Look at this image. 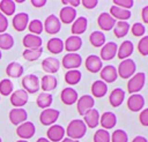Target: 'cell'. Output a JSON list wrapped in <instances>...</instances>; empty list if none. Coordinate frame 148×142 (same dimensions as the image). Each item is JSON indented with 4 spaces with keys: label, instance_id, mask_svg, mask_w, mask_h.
I'll list each match as a JSON object with an SVG mask.
<instances>
[{
    "label": "cell",
    "instance_id": "2",
    "mask_svg": "<svg viewBox=\"0 0 148 142\" xmlns=\"http://www.w3.org/2000/svg\"><path fill=\"white\" fill-rule=\"evenodd\" d=\"M135 70H136V65L134 60L131 58L121 60L117 68L118 76H120L121 79H131L135 74Z\"/></svg>",
    "mask_w": 148,
    "mask_h": 142
},
{
    "label": "cell",
    "instance_id": "43",
    "mask_svg": "<svg viewBox=\"0 0 148 142\" xmlns=\"http://www.w3.org/2000/svg\"><path fill=\"white\" fill-rule=\"evenodd\" d=\"M94 142H111V135L106 129H97L94 134Z\"/></svg>",
    "mask_w": 148,
    "mask_h": 142
},
{
    "label": "cell",
    "instance_id": "38",
    "mask_svg": "<svg viewBox=\"0 0 148 142\" xmlns=\"http://www.w3.org/2000/svg\"><path fill=\"white\" fill-rule=\"evenodd\" d=\"M43 53V47H37V48H25L22 53L23 58L27 61H36L39 59V57Z\"/></svg>",
    "mask_w": 148,
    "mask_h": 142
},
{
    "label": "cell",
    "instance_id": "26",
    "mask_svg": "<svg viewBox=\"0 0 148 142\" xmlns=\"http://www.w3.org/2000/svg\"><path fill=\"white\" fill-rule=\"evenodd\" d=\"M124 99H125V91L121 88L113 89L109 95V102H110L111 106H113V107L120 106L123 104Z\"/></svg>",
    "mask_w": 148,
    "mask_h": 142
},
{
    "label": "cell",
    "instance_id": "10",
    "mask_svg": "<svg viewBox=\"0 0 148 142\" xmlns=\"http://www.w3.org/2000/svg\"><path fill=\"white\" fill-rule=\"evenodd\" d=\"M29 100V95L23 89H17L10 95V103L14 107H23Z\"/></svg>",
    "mask_w": 148,
    "mask_h": 142
},
{
    "label": "cell",
    "instance_id": "14",
    "mask_svg": "<svg viewBox=\"0 0 148 142\" xmlns=\"http://www.w3.org/2000/svg\"><path fill=\"white\" fill-rule=\"evenodd\" d=\"M145 106V98L140 94H133L127 99V107L132 112H140Z\"/></svg>",
    "mask_w": 148,
    "mask_h": 142
},
{
    "label": "cell",
    "instance_id": "27",
    "mask_svg": "<svg viewBox=\"0 0 148 142\" xmlns=\"http://www.w3.org/2000/svg\"><path fill=\"white\" fill-rule=\"evenodd\" d=\"M116 21H127L130 20L131 17V12L128 9H124V8H120V7H117V6H111L110 7V13H109Z\"/></svg>",
    "mask_w": 148,
    "mask_h": 142
},
{
    "label": "cell",
    "instance_id": "47",
    "mask_svg": "<svg viewBox=\"0 0 148 142\" xmlns=\"http://www.w3.org/2000/svg\"><path fill=\"white\" fill-rule=\"evenodd\" d=\"M114 6L117 7H120V8H124V9H131L134 5V1L133 0H113L112 1Z\"/></svg>",
    "mask_w": 148,
    "mask_h": 142
},
{
    "label": "cell",
    "instance_id": "11",
    "mask_svg": "<svg viewBox=\"0 0 148 142\" xmlns=\"http://www.w3.org/2000/svg\"><path fill=\"white\" fill-rule=\"evenodd\" d=\"M46 139L50 142H60L64 136H65V128L61 125H52L49 127L47 132H46Z\"/></svg>",
    "mask_w": 148,
    "mask_h": 142
},
{
    "label": "cell",
    "instance_id": "46",
    "mask_svg": "<svg viewBox=\"0 0 148 142\" xmlns=\"http://www.w3.org/2000/svg\"><path fill=\"white\" fill-rule=\"evenodd\" d=\"M138 51L141 55H148V36H143L138 43Z\"/></svg>",
    "mask_w": 148,
    "mask_h": 142
},
{
    "label": "cell",
    "instance_id": "7",
    "mask_svg": "<svg viewBox=\"0 0 148 142\" xmlns=\"http://www.w3.org/2000/svg\"><path fill=\"white\" fill-rule=\"evenodd\" d=\"M59 114H60V112L56 109H51V107L45 109L42 111V113L39 115V121L44 126H52L58 120Z\"/></svg>",
    "mask_w": 148,
    "mask_h": 142
},
{
    "label": "cell",
    "instance_id": "23",
    "mask_svg": "<svg viewBox=\"0 0 148 142\" xmlns=\"http://www.w3.org/2000/svg\"><path fill=\"white\" fill-rule=\"evenodd\" d=\"M29 24V15L27 13H17L13 17V28L16 31H23Z\"/></svg>",
    "mask_w": 148,
    "mask_h": 142
},
{
    "label": "cell",
    "instance_id": "45",
    "mask_svg": "<svg viewBox=\"0 0 148 142\" xmlns=\"http://www.w3.org/2000/svg\"><path fill=\"white\" fill-rule=\"evenodd\" d=\"M131 32L133 36L135 37H143L145 32H146V28L142 23L140 22H135L132 27H131Z\"/></svg>",
    "mask_w": 148,
    "mask_h": 142
},
{
    "label": "cell",
    "instance_id": "39",
    "mask_svg": "<svg viewBox=\"0 0 148 142\" xmlns=\"http://www.w3.org/2000/svg\"><path fill=\"white\" fill-rule=\"evenodd\" d=\"M15 8H16V5H15V1H13V0H2V1H0V12L5 16L14 15Z\"/></svg>",
    "mask_w": 148,
    "mask_h": 142
},
{
    "label": "cell",
    "instance_id": "28",
    "mask_svg": "<svg viewBox=\"0 0 148 142\" xmlns=\"http://www.w3.org/2000/svg\"><path fill=\"white\" fill-rule=\"evenodd\" d=\"M87 27H88V20H87V17L80 16V17L75 18V21L73 22L71 31H72V33L74 36H79V35L86 32Z\"/></svg>",
    "mask_w": 148,
    "mask_h": 142
},
{
    "label": "cell",
    "instance_id": "15",
    "mask_svg": "<svg viewBox=\"0 0 148 142\" xmlns=\"http://www.w3.org/2000/svg\"><path fill=\"white\" fill-rule=\"evenodd\" d=\"M84 66L90 72V73H98L101 72V69L103 68V62L101 60V58L96 54H90L86 58V61H84Z\"/></svg>",
    "mask_w": 148,
    "mask_h": 142
},
{
    "label": "cell",
    "instance_id": "6",
    "mask_svg": "<svg viewBox=\"0 0 148 142\" xmlns=\"http://www.w3.org/2000/svg\"><path fill=\"white\" fill-rule=\"evenodd\" d=\"M43 27H44V30L49 35H56L61 29V22L58 18V16H56L54 14H51L45 18Z\"/></svg>",
    "mask_w": 148,
    "mask_h": 142
},
{
    "label": "cell",
    "instance_id": "22",
    "mask_svg": "<svg viewBox=\"0 0 148 142\" xmlns=\"http://www.w3.org/2000/svg\"><path fill=\"white\" fill-rule=\"evenodd\" d=\"M60 22L65 23V24H69L72 22L75 21L76 18V10L75 8L73 7H69V6H65L60 9V13H59V17Z\"/></svg>",
    "mask_w": 148,
    "mask_h": 142
},
{
    "label": "cell",
    "instance_id": "3",
    "mask_svg": "<svg viewBox=\"0 0 148 142\" xmlns=\"http://www.w3.org/2000/svg\"><path fill=\"white\" fill-rule=\"evenodd\" d=\"M146 83V74L143 72L135 73L127 82V91L133 95V94H139V91L143 88Z\"/></svg>",
    "mask_w": 148,
    "mask_h": 142
},
{
    "label": "cell",
    "instance_id": "20",
    "mask_svg": "<svg viewBox=\"0 0 148 142\" xmlns=\"http://www.w3.org/2000/svg\"><path fill=\"white\" fill-rule=\"evenodd\" d=\"M42 68L44 72H46L49 75H52L57 73L60 68V61L57 58L47 57L42 61Z\"/></svg>",
    "mask_w": 148,
    "mask_h": 142
},
{
    "label": "cell",
    "instance_id": "21",
    "mask_svg": "<svg viewBox=\"0 0 148 142\" xmlns=\"http://www.w3.org/2000/svg\"><path fill=\"white\" fill-rule=\"evenodd\" d=\"M99 112L96 109H91L89 111H87L83 115V122L86 124L87 128H95L97 127V125H99Z\"/></svg>",
    "mask_w": 148,
    "mask_h": 142
},
{
    "label": "cell",
    "instance_id": "19",
    "mask_svg": "<svg viewBox=\"0 0 148 142\" xmlns=\"http://www.w3.org/2000/svg\"><path fill=\"white\" fill-rule=\"evenodd\" d=\"M82 46V39L80 36H69L65 43H64V50H66L68 53H76Z\"/></svg>",
    "mask_w": 148,
    "mask_h": 142
},
{
    "label": "cell",
    "instance_id": "9",
    "mask_svg": "<svg viewBox=\"0 0 148 142\" xmlns=\"http://www.w3.org/2000/svg\"><path fill=\"white\" fill-rule=\"evenodd\" d=\"M94 104H95V99L91 95H83L81 96L77 102H76V107H77V112L80 115H84V113L91 109H94Z\"/></svg>",
    "mask_w": 148,
    "mask_h": 142
},
{
    "label": "cell",
    "instance_id": "33",
    "mask_svg": "<svg viewBox=\"0 0 148 142\" xmlns=\"http://www.w3.org/2000/svg\"><path fill=\"white\" fill-rule=\"evenodd\" d=\"M46 48L49 50V52L53 53V54H59L64 51V42L60 38H51L49 39L47 44H46Z\"/></svg>",
    "mask_w": 148,
    "mask_h": 142
},
{
    "label": "cell",
    "instance_id": "8",
    "mask_svg": "<svg viewBox=\"0 0 148 142\" xmlns=\"http://www.w3.org/2000/svg\"><path fill=\"white\" fill-rule=\"evenodd\" d=\"M36 127L31 121H24L23 124L18 125L16 128V134L21 140H29L35 135Z\"/></svg>",
    "mask_w": 148,
    "mask_h": 142
},
{
    "label": "cell",
    "instance_id": "40",
    "mask_svg": "<svg viewBox=\"0 0 148 142\" xmlns=\"http://www.w3.org/2000/svg\"><path fill=\"white\" fill-rule=\"evenodd\" d=\"M14 46V38L10 33H0V50H10Z\"/></svg>",
    "mask_w": 148,
    "mask_h": 142
},
{
    "label": "cell",
    "instance_id": "50",
    "mask_svg": "<svg viewBox=\"0 0 148 142\" xmlns=\"http://www.w3.org/2000/svg\"><path fill=\"white\" fill-rule=\"evenodd\" d=\"M81 3L83 5L84 8L92 9V8H95L98 5V1L97 0H81Z\"/></svg>",
    "mask_w": 148,
    "mask_h": 142
},
{
    "label": "cell",
    "instance_id": "49",
    "mask_svg": "<svg viewBox=\"0 0 148 142\" xmlns=\"http://www.w3.org/2000/svg\"><path fill=\"white\" fill-rule=\"evenodd\" d=\"M8 28V20L7 17L0 12V33H3Z\"/></svg>",
    "mask_w": 148,
    "mask_h": 142
},
{
    "label": "cell",
    "instance_id": "35",
    "mask_svg": "<svg viewBox=\"0 0 148 142\" xmlns=\"http://www.w3.org/2000/svg\"><path fill=\"white\" fill-rule=\"evenodd\" d=\"M81 77H82V74L79 69H71V70H67L65 74V82L68 85H75L81 81Z\"/></svg>",
    "mask_w": 148,
    "mask_h": 142
},
{
    "label": "cell",
    "instance_id": "13",
    "mask_svg": "<svg viewBox=\"0 0 148 142\" xmlns=\"http://www.w3.org/2000/svg\"><path fill=\"white\" fill-rule=\"evenodd\" d=\"M60 99L65 105H73L77 102L79 99V95L76 92V90L72 87H66L61 90L60 94Z\"/></svg>",
    "mask_w": 148,
    "mask_h": 142
},
{
    "label": "cell",
    "instance_id": "12",
    "mask_svg": "<svg viewBox=\"0 0 148 142\" xmlns=\"http://www.w3.org/2000/svg\"><path fill=\"white\" fill-rule=\"evenodd\" d=\"M117 51H118V45L114 42L105 43L101 48V57L99 58L102 61L103 60L109 61L117 55Z\"/></svg>",
    "mask_w": 148,
    "mask_h": 142
},
{
    "label": "cell",
    "instance_id": "58",
    "mask_svg": "<svg viewBox=\"0 0 148 142\" xmlns=\"http://www.w3.org/2000/svg\"><path fill=\"white\" fill-rule=\"evenodd\" d=\"M1 57H2V54H1V50H0V59H1Z\"/></svg>",
    "mask_w": 148,
    "mask_h": 142
},
{
    "label": "cell",
    "instance_id": "18",
    "mask_svg": "<svg viewBox=\"0 0 148 142\" xmlns=\"http://www.w3.org/2000/svg\"><path fill=\"white\" fill-rule=\"evenodd\" d=\"M116 22L117 21L109 13H101L98 15V18H97L98 27L101 28V30H104V31H109V30L113 29Z\"/></svg>",
    "mask_w": 148,
    "mask_h": 142
},
{
    "label": "cell",
    "instance_id": "1",
    "mask_svg": "<svg viewBox=\"0 0 148 142\" xmlns=\"http://www.w3.org/2000/svg\"><path fill=\"white\" fill-rule=\"evenodd\" d=\"M65 133L67 134V137H69V139L80 140V139H82L86 135V133H87V126L83 122V120H81V119H74V120H72L67 125V128H66Z\"/></svg>",
    "mask_w": 148,
    "mask_h": 142
},
{
    "label": "cell",
    "instance_id": "55",
    "mask_svg": "<svg viewBox=\"0 0 148 142\" xmlns=\"http://www.w3.org/2000/svg\"><path fill=\"white\" fill-rule=\"evenodd\" d=\"M60 142H80L79 140H73V139H69V137H64Z\"/></svg>",
    "mask_w": 148,
    "mask_h": 142
},
{
    "label": "cell",
    "instance_id": "17",
    "mask_svg": "<svg viewBox=\"0 0 148 142\" xmlns=\"http://www.w3.org/2000/svg\"><path fill=\"white\" fill-rule=\"evenodd\" d=\"M101 80L105 83H112L117 80L118 77V73H117V68L112 65H108V66H104L101 72Z\"/></svg>",
    "mask_w": 148,
    "mask_h": 142
},
{
    "label": "cell",
    "instance_id": "37",
    "mask_svg": "<svg viewBox=\"0 0 148 142\" xmlns=\"http://www.w3.org/2000/svg\"><path fill=\"white\" fill-rule=\"evenodd\" d=\"M52 102H53V97H52V95L49 94V92H42L40 95H38L37 99H36L37 106L40 107V109H43V110L49 109V107L51 106Z\"/></svg>",
    "mask_w": 148,
    "mask_h": 142
},
{
    "label": "cell",
    "instance_id": "48",
    "mask_svg": "<svg viewBox=\"0 0 148 142\" xmlns=\"http://www.w3.org/2000/svg\"><path fill=\"white\" fill-rule=\"evenodd\" d=\"M139 121L142 126L145 127H148V107L147 109H143L140 111V114H139Z\"/></svg>",
    "mask_w": 148,
    "mask_h": 142
},
{
    "label": "cell",
    "instance_id": "44",
    "mask_svg": "<svg viewBox=\"0 0 148 142\" xmlns=\"http://www.w3.org/2000/svg\"><path fill=\"white\" fill-rule=\"evenodd\" d=\"M111 142H128V135L124 129H116L111 134Z\"/></svg>",
    "mask_w": 148,
    "mask_h": 142
},
{
    "label": "cell",
    "instance_id": "57",
    "mask_svg": "<svg viewBox=\"0 0 148 142\" xmlns=\"http://www.w3.org/2000/svg\"><path fill=\"white\" fill-rule=\"evenodd\" d=\"M16 142H28V141H25V140H18V141H16Z\"/></svg>",
    "mask_w": 148,
    "mask_h": 142
},
{
    "label": "cell",
    "instance_id": "24",
    "mask_svg": "<svg viewBox=\"0 0 148 142\" xmlns=\"http://www.w3.org/2000/svg\"><path fill=\"white\" fill-rule=\"evenodd\" d=\"M134 51V45L131 40H124L120 46H118V51H117V57L120 59V60H125V59H128L132 53Z\"/></svg>",
    "mask_w": 148,
    "mask_h": 142
},
{
    "label": "cell",
    "instance_id": "4",
    "mask_svg": "<svg viewBox=\"0 0 148 142\" xmlns=\"http://www.w3.org/2000/svg\"><path fill=\"white\" fill-rule=\"evenodd\" d=\"M22 85H23V90L27 91L28 94H36L40 88V82L38 76H36L35 74H28L23 76Z\"/></svg>",
    "mask_w": 148,
    "mask_h": 142
},
{
    "label": "cell",
    "instance_id": "30",
    "mask_svg": "<svg viewBox=\"0 0 148 142\" xmlns=\"http://www.w3.org/2000/svg\"><path fill=\"white\" fill-rule=\"evenodd\" d=\"M40 82V88L44 92H49V91H52L57 88L58 85V81H57V77L53 76V75H44L42 77V80L39 81Z\"/></svg>",
    "mask_w": 148,
    "mask_h": 142
},
{
    "label": "cell",
    "instance_id": "29",
    "mask_svg": "<svg viewBox=\"0 0 148 142\" xmlns=\"http://www.w3.org/2000/svg\"><path fill=\"white\" fill-rule=\"evenodd\" d=\"M23 73H24V68L17 61H12L6 67V74L9 77H13V79H17V77L22 76Z\"/></svg>",
    "mask_w": 148,
    "mask_h": 142
},
{
    "label": "cell",
    "instance_id": "32",
    "mask_svg": "<svg viewBox=\"0 0 148 142\" xmlns=\"http://www.w3.org/2000/svg\"><path fill=\"white\" fill-rule=\"evenodd\" d=\"M108 92V84L105 82H103L102 80H96L95 82H92L91 84V96L92 97H97V98H102L106 95Z\"/></svg>",
    "mask_w": 148,
    "mask_h": 142
},
{
    "label": "cell",
    "instance_id": "41",
    "mask_svg": "<svg viewBox=\"0 0 148 142\" xmlns=\"http://www.w3.org/2000/svg\"><path fill=\"white\" fill-rule=\"evenodd\" d=\"M28 29H29L30 33L36 35V36H39V35L43 32L44 27H43L42 21H39V20L36 18V20H32V21L29 22V24H28Z\"/></svg>",
    "mask_w": 148,
    "mask_h": 142
},
{
    "label": "cell",
    "instance_id": "25",
    "mask_svg": "<svg viewBox=\"0 0 148 142\" xmlns=\"http://www.w3.org/2000/svg\"><path fill=\"white\" fill-rule=\"evenodd\" d=\"M117 124V117L113 112H104L101 117H99V125L102 126L103 129H111L116 126Z\"/></svg>",
    "mask_w": 148,
    "mask_h": 142
},
{
    "label": "cell",
    "instance_id": "51",
    "mask_svg": "<svg viewBox=\"0 0 148 142\" xmlns=\"http://www.w3.org/2000/svg\"><path fill=\"white\" fill-rule=\"evenodd\" d=\"M61 2H62V5L69 6V7H73V8H75V7H77V6L81 5V1L80 0H62Z\"/></svg>",
    "mask_w": 148,
    "mask_h": 142
},
{
    "label": "cell",
    "instance_id": "52",
    "mask_svg": "<svg viewBox=\"0 0 148 142\" xmlns=\"http://www.w3.org/2000/svg\"><path fill=\"white\" fill-rule=\"evenodd\" d=\"M141 18H142V21H143L145 23L148 24V5L145 6V7L142 8V10H141Z\"/></svg>",
    "mask_w": 148,
    "mask_h": 142
},
{
    "label": "cell",
    "instance_id": "54",
    "mask_svg": "<svg viewBox=\"0 0 148 142\" xmlns=\"http://www.w3.org/2000/svg\"><path fill=\"white\" fill-rule=\"evenodd\" d=\"M132 142H148V140H147L145 136L138 135V136H135V137L132 140Z\"/></svg>",
    "mask_w": 148,
    "mask_h": 142
},
{
    "label": "cell",
    "instance_id": "31",
    "mask_svg": "<svg viewBox=\"0 0 148 142\" xmlns=\"http://www.w3.org/2000/svg\"><path fill=\"white\" fill-rule=\"evenodd\" d=\"M22 43L25 48H37V47H42L43 40L39 36H36L32 33H27L23 37Z\"/></svg>",
    "mask_w": 148,
    "mask_h": 142
},
{
    "label": "cell",
    "instance_id": "5",
    "mask_svg": "<svg viewBox=\"0 0 148 142\" xmlns=\"http://www.w3.org/2000/svg\"><path fill=\"white\" fill-rule=\"evenodd\" d=\"M61 65L64 68L71 70V69H77L82 65V58L79 53H67L64 55L61 60Z\"/></svg>",
    "mask_w": 148,
    "mask_h": 142
},
{
    "label": "cell",
    "instance_id": "56",
    "mask_svg": "<svg viewBox=\"0 0 148 142\" xmlns=\"http://www.w3.org/2000/svg\"><path fill=\"white\" fill-rule=\"evenodd\" d=\"M36 142H50V141H49L46 137H39V139L36 141Z\"/></svg>",
    "mask_w": 148,
    "mask_h": 142
},
{
    "label": "cell",
    "instance_id": "42",
    "mask_svg": "<svg viewBox=\"0 0 148 142\" xmlns=\"http://www.w3.org/2000/svg\"><path fill=\"white\" fill-rule=\"evenodd\" d=\"M13 82L9 79H3L0 81V95L2 96H9L13 92Z\"/></svg>",
    "mask_w": 148,
    "mask_h": 142
},
{
    "label": "cell",
    "instance_id": "36",
    "mask_svg": "<svg viewBox=\"0 0 148 142\" xmlns=\"http://www.w3.org/2000/svg\"><path fill=\"white\" fill-rule=\"evenodd\" d=\"M89 42L95 47H102L105 44V35L101 30L92 31L89 36Z\"/></svg>",
    "mask_w": 148,
    "mask_h": 142
},
{
    "label": "cell",
    "instance_id": "34",
    "mask_svg": "<svg viewBox=\"0 0 148 142\" xmlns=\"http://www.w3.org/2000/svg\"><path fill=\"white\" fill-rule=\"evenodd\" d=\"M130 31V24L126 21H118L113 27V33L117 38L125 37Z\"/></svg>",
    "mask_w": 148,
    "mask_h": 142
},
{
    "label": "cell",
    "instance_id": "59",
    "mask_svg": "<svg viewBox=\"0 0 148 142\" xmlns=\"http://www.w3.org/2000/svg\"><path fill=\"white\" fill-rule=\"evenodd\" d=\"M0 142H2V140H1V137H0Z\"/></svg>",
    "mask_w": 148,
    "mask_h": 142
},
{
    "label": "cell",
    "instance_id": "53",
    "mask_svg": "<svg viewBox=\"0 0 148 142\" xmlns=\"http://www.w3.org/2000/svg\"><path fill=\"white\" fill-rule=\"evenodd\" d=\"M30 2L36 8H40V7H44L46 5V0H31Z\"/></svg>",
    "mask_w": 148,
    "mask_h": 142
},
{
    "label": "cell",
    "instance_id": "16",
    "mask_svg": "<svg viewBox=\"0 0 148 142\" xmlns=\"http://www.w3.org/2000/svg\"><path fill=\"white\" fill-rule=\"evenodd\" d=\"M28 113L23 107H14L9 111V120L13 125H21L24 121H27Z\"/></svg>",
    "mask_w": 148,
    "mask_h": 142
}]
</instances>
